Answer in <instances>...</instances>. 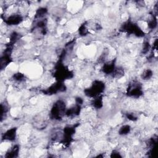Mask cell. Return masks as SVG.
Wrapping results in <instances>:
<instances>
[{"mask_svg": "<svg viewBox=\"0 0 158 158\" xmlns=\"http://www.w3.org/2000/svg\"><path fill=\"white\" fill-rule=\"evenodd\" d=\"M153 71L150 69H147L144 70L143 74L141 75V78H143V80H149V78H151L153 76Z\"/></svg>", "mask_w": 158, "mask_h": 158, "instance_id": "cell-4", "label": "cell"}, {"mask_svg": "<svg viewBox=\"0 0 158 158\" xmlns=\"http://www.w3.org/2000/svg\"><path fill=\"white\" fill-rule=\"evenodd\" d=\"M131 131V127L128 125H124V126H122L120 128L119 130V134L120 135H128Z\"/></svg>", "mask_w": 158, "mask_h": 158, "instance_id": "cell-3", "label": "cell"}, {"mask_svg": "<svg viewBox=\"0 0 158 158\" xmlns=\"http://www.w3.org/2000/svg\"><path fill=\"white\" fill-rule=\"evenodd\" d=\"M16 131H17L16 128H12L7 130L3 135V139L11 141L15 140L16 138Z\"/></svg>", "mask_w": 158, "mask_h": 158, "instance_id": "cell-1", "label": "cell"}, {"mask_svg": "<svg viewBox=\"0 0 158 158\" xmlns=\"http://www.w3.org/2000/svg\"><path fill=\"white\" fill-rule=\"evenodd\" d=\"M111 157H122V156L120 155V153L116 151V150H114L113 151V152H112V153H111Z\"/></svg>", "mask_w": 158, "mask_h": 158, "instance_id": "cell-5", "label": "cell"}, {"mask_svg": "<svg viewBox=\"0 0 158 158\" xmlns=\"http://www.w3.org/2000/svg\"><path fill=\"white\" fill-rule=\"evenodd\" d=\"M19 153V147L18 145H14V147L11 148L9 150L6 152L5 157H18Z\"/></svg>", "mask_w": 158, "mask_h": 158, "instance_id": "cell-2", "label": "cell"}]
</instances>
